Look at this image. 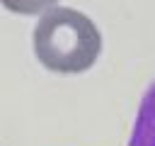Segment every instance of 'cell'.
Returning <instances> with one entry per match:
<instances>
[{
  "label": "cell",
  "instance_id": "cell-1",
  "mask_svg": "<svg viewBox=\"0 0 155 146\" xmlns=\"http://www.w3.org/2000/svg\"><path fill=\"white\" fill-rule=\"evenodd\" d=\"M34 56L51 73H85L102 54L97 24L73 7L46 10L31 34Z\"/></svg>",
  "mask_w": 155,
  "mask_h": 146
},
{
  "label": "cell",
  "instance_id": "cell-2",
  "mask_svg": "<svg viewBox=\"0 0 155 146\" xmlns=\"http://www.w3.org/2000/svg\"><path fill=\"white\" fill-rule=\"evenodd\" d=\"M128 146H155V83L140 97Z\"/></svg>",
  "mask_w": 155,
  "mask_h": 146
},
{
  "label": "cell",
  "instance_id": "cell-3",
  "mask_svg": "<svg viewBox=\"0 0 155 146\" xmlns=\"http://www.w3.org/2000/svg\"><path fill=\"white\" fill-rule=\"evenodd\" d=\"M58 0H0V5L12 15H44L56 7Z\"/></svg>",
  "mask_w": 155,
  "mask_h": 146
}]
</instances>
